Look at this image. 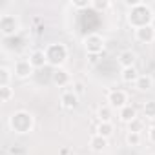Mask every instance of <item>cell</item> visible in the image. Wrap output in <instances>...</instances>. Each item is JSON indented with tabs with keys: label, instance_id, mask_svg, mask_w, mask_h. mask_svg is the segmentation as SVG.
<instances>
[{
	"label": "cell",
	"instance_id": "6da1fadb",
	"mask_svg": "<svg viewBox=\"0 0 155 155\" xmlns=\"http://www.w3.org/2000/svg\"><path fill=\"white\" fill-rule=\"evenodd\" d=\"M130 6H131V9L128 13V24L133 29H139V28H144V26H151L153 11L144 2H133Z\"/></svg>",
	"mask_w": 155,
	"mask_h": 155
},
{
	"label": "cell",
	"instance_id": "7a4b0ae2",
	"mask_svg": "<svg viewBox=\"0 0 155 155\" xmlns=\"http://www.w3.org/2000/svg\"><path fill=\"white\" fill-rule=\"evenodd\" d=\"M33 124H35V119H33V115H31L29 111H26V110H18V111H15V113L9 117V128H11L15 133H20V135L29 133V131L33 130Z\"/></svg>",
	"mask_w": 155,
	"mask_h": 155
},
{
	"label": "cell",
	"instance_id": "3957f363",
	"mask_svg": "<svg viewBox=\"0 0 155 155\" xmlns=\"http://www.w3.org/2000/svg\"><path fill=\"white\" fill-rule=\"evenodd\" d=\"M44 51H46V57H48V64L53 66L55 69H58L66 62V58H68V48L62 42H53Z\"/></svg>",
	"mask_w": 155,
	"mask_h": 155
},
{
	"label": "cell",
	"instance_id": "277c9868",
	"mask_svg": "<svg viewBox=\"0 0 155 155\" xmlns=\"http://www.w3.org/2000/svg\"><path fill=\"white\" fill-rule=\"evenodd\" d=\"M84 48H86V53L90 57H99L104 51V48H106V40L99 33H90L84 38Z\"/></svg>",
	"mask_w": 155,
	"mask_h": 155
},
{
	"label": "cell",
	"instance_id": "5b68a950",
	"mask_svg": "<svg viewBox=\"0 0 155 155\" xmlns=\"http://www.w3.org/2000/svg\"><path fill=\"white\" fill-rule=\"evenodd\" d=\"M20 29V22L15 15H2L0 17V33L4 37H13Z\"/></svg>",
	"mask_w": 155,
	"mask_h": 155
},
{
	"label": "cell",
	"instance_id": "8992f818",
	"mask_svg": "<svg viewBox=\"0 0 155 155\" xmlns=\"http://www.w3.org/2000/svg\"><path fill=\"white\" fill-rule=\"evenodd\" d=\"M108 106H111L113 110H122L124 106H128V93L124 90H110Z\"/></svg>",
	"mask_w": 155,
	"mask_h": 155
},
{
	"label": "cell",
	"instance_id": "52a82bcc",
	"mask_svg": "<svg viewBox=\"0 0 155 155\" xmlns=\"http://www.w3.org/2000/svg\"><path fill=\"white\" fill-rule=\"evenodd\" d=\"M60 104L66 110H75L79 106V95H77L73 90H66L60 93Z\"/></svg>",
	"mask_w": 155,
	"mask_h": 155
},
{
	"label": "cell",
	"instance_id": "ba28073f",
	"mask_svg": "<svg viewBox=\"0 0 155 155\" xmlns=\"http://www.w3.org/2000/svg\"><path fill=\"white\" fill-rule=\"evenodd\" d=\"M135 38L140 44H151L155 40V28L153 26H144V28L135 29Z\"/></svg>",
	"mask_w": 155,
	"mask_h": 155
},
{
	"label": "cell",
	"instance_id": "9c48e42d",
	"mask_svg": "<svg viewBox=\"0 0 155 155\" xmlns=\"http://www.w3.org/2000/svg\"><path fill=\"white\" fill-rule=\"evenodd\" d=\"M33 66L29 60H18L15 64V77H18V79H28V77L33 75Z\"/></svg>",
	"mask_w": 155,
	"mask_h": 155
},
{
	"label": "cell",
	"instance_id": "30bf717a",
	"mask_svg": "<svg viewBox=\"0 0 155 155\" xmlns=\"http://www.w3.org/2000/svg\"><path fill=\"white\" fill-rule=\"evenodd\" d=\"M117 60H119V64H120L122 68H131V66H135L137 55H135V51H131V49H124V51L119 53Z\"/></svg>",
	"mask_w": 155,
	"mask_h": 155
},
{
	"label": "cell",
	"instance_id": "8fae6325",
	"mask_svg": "<svg viewBox=\"0 0 155 155\" xmlns=\"http://www.w3.org/2000/svg\"><path fill=\"white\" fill-rule=\"evenodd\" d=\"M29 62H31V66H33L35 69H40V68H44V66L48 64L46 51H42V49H35V51L29 55Z\"/></svg>",
	"mask_w": 155,
	"mask_h": 155
},
{
	"label": "cell",
	"instance_id": "7c38bea8",
	"mask_svg": "<svg viewBox=\"0 0 155 155\" xmlns=\"http://www.w3.org/2000/svg\"><path fill=\"white\" fill-rule=\"evenodd\" d=\"M69 81H71V77H69V73H68L66 69L58 68V69H55V71H53V82H55L58 88L68 86V84H69Z\"/></svg>",
	"mask_w": 155,
	"mask_h": 155
},
{
	"label": "cell",
	"instance_id": "4fadbf2b",
	"mask_svg": "<svg viewBox=\"0 0 155 155\" xmlns=\"http://www.w3.org/2000/svg\"><path fill=\"white\" fill-rule=\"evenodd\" d=\"M120 79H122V82H126V84H135L137 79H139V71H137V68H135V66H131V68H122V71H120Z\"/></svg>",
	"mask_w": 155,
	"mask_h": 155
},
{
	"label": "cell",
	"instance_id": "5bb4252c",
	"mask_svg": "<svg viewBox=\"0 0 155 155\" xmlns=\"http://www.w3.org/2000/svg\"><path fill=\"white\" fill-rule=\"evenodd\" d=\"M119 119H120L124 124H130L133 119H137V110H135L131 104H128V106H124L122 110H119Z\"/></svg>",
	"mask_w": 155,
	"mask_h": 155
},
{
	"label": "cell",
	"instance_id": "9a60e30c",
	"mask_svg": "<svg viewBox=\"0 0 155 155\" xmlns=\"http://www.w3.org/2000/svg\"><path fill=\"white\" fill-rule=\"evenodd\" d=\"M90 148H91L93 151L101 153V151H104V150L108 148V139H104V137H101V135L95 133V135L90 139Z\"/></svg>",
	"mask_w": 155,
	"mask_h": 155
},
{
	"label": "cell",
	"instance_id": "2e32d148",
	"mask_svg": "<svg viewBox=\"0 0 155 155\" xmlns=\"http://www.w3.org/2000/svg\"><path fill=\"white\" fill-rule=\"evenodd\" d=\"M135 88L139 91H150L153 88V79H151L150 75H139V79L135 82Z\"/></svg>",
	"mask_w": 155,
	"mask_h": 155
},
{
	"label": "cell",
	"instance_id": "e0dca14e",
	"mask_svg": "<svg viewBox=\"0 0 155 155\" xmlns=\"http://www.w3.org/2000/svg\"><path fill=\"white\" fill-rule=\"evenodd\" d=\"M97 117H99L101 122H111L113 108H111V106H99V110H97Z\"/></svg>",
	"mask_w": 155,
	"mask_h": 155
},
{
	"label": "cell",
	"instance_id": "ac0fdd59",
	"mask_svg": "<svg viewBox=\"0 0 155 155\" xmlns=\"http://www.w3.org/2000/svg\"><path fill=\"white\" fill-rule=\"evenodd\" d=\"M95 131H97V135H101L104 139H110L113 135V124L111 122H99V126H97Z\"/></svg>",
	"mask_w": 155,
	"mask_h": 155
},
{
	"label": "cell",
	"instance_id": "d6986e66",
	"mask_svg": "<svg viewBox=\"0 0 155 155\" xmlns=\"http://www.w3.org/2000/svg\"><path fill=\"white\" fill-rule=\"evenodd\" d=\"M13 88L11 86H0V101L2 102H9L13 99Z\"/></svg>",
	"mask_w": 155,
	"mask_h": 155
},
{
	"label": "cell",
	"instance_id": "ffe728a7",
	"mask_svg": "<svg viewBox=\"0 0 155 155\" xmlns=\"http://www.w3.org/2000/svg\"><path fill=\"white\" fill-rule=\"evenodd\" d=\"M142 111H144V117H146V119H155V101L144 102Z\"/></svg>",
	"mask_w": 155,
	"mask_h": 155
},
{
	"label": "cell",
	"instance_id": "44dd1931",
	"mask_svg": "<svg viewBox=\"0 0 155 155\" xmlns=\"http://www.w3.org/2000/svg\"><path fill=\"white\" fill-rule=\"evenodd\" d=\"M144 130V122L137 117V119H133L130 124H128V131H131V133H140Z\"/></svg>",
	"mask_w": 155,
	"mask_h": 155
},
{
	"label": "cell",
	"instance_id": "7402d4cb",
	"mask_svg": "<svg viewBox=\"0 0 155 155\" xmlns=\"http://www.w3.org/2000/svg\"><path fill=\"white\" fill-rule=\"evenodd\" d=\"M140 140H142L140 139V133H131V131L126 133V144L128 146H133V148L135 146H140Z\"/></svg>",
	"mask_w": 155,
	"mask_h": 155
},
{
	"label": "cell",
	"instance_id": "603a6c76",
	"mask_svg": "<svg viewBox=\"0 0 155 155\" xmlns=\"http://www.w3.org/2000/svg\"><path fill=\"white\" fill-rule=\"evenodd\" d=\"M9 79H11L9 68L2 66V68H0V86H9Z\"/></svg>",
	"mask_w": 155,
	"mask_h": 155
},
{
	"label": "cell",
	"instance_id": "cb8c5ba5",
	"mask_svg": "<svg viewBox=\"0 0 155 155\" xmlns=\"http://www.w3.org/2000/svg\"><path fill=\"white\" fill-rule=\"evenodd\" d=\"M91 6L95 8V9H106V8H110V2H108V0H93V2H91Z\"/></svg>",
	"mask_w": 155,
	"mask_h": 155
},
{
	"label": "cell",
	"instance_id": "d4e9b609",
	"mask_svg": "<svg viewBox=\"0 0 155 155\" xmlns=\"http://www.w3.org/2000/svg\"><path fill=\"white\" fill-rule=\"evenodd\" d=\"M71 6H73V8H77V9H86V8H90V6H91V2H88V0H81V2H77V0H73Z\"/></svg>",
	"mask_w": 155,
	"mask_h": 155
},
{
	"label": "cell",
	"instance_id": "484cf974",
	"mask_svg": "<svg viewBox=\"0 0 155 155\" xmlns=\"http://www.w3.org/2000/svg\"><path fill=\"white\" fill-rule=\"evenodd\" d=\"M77 95H82L84 93V86H82V82H75V90H73Z\"/></svg>",
	"mask_w": 155,
	"mask_h": 155
},
{
	"label": "cell",
	"instance_id": "4316f807",
	"mask_svg": "<svg viewBox=\"0 0 155 155\" xmlns=\"http://www.w3.org/2000/svg\"><path fill=\"white\" fill-rule=\"evenodd\" d=\"M148 139H150V140H151V142L155 144V124H153V126L150 128V131H148Z\"/></svg>",
	"mask_w": 155,
	"mask_h": 155
},
{
	"label": "cell",
	"instance_id": "83f0119b",
	"mask_svg": "<svg viewBox=\"0 0 155 155\" xmlns=\"http://www.w3.org/2000/svg\"><path fill=\"white\" fill-rule=\"evenodd\" d=\"M153 155H155V153H153Z\"/></svg>",
	"mask_w": 155,
	"mask_h": 155
}]
</instances>
